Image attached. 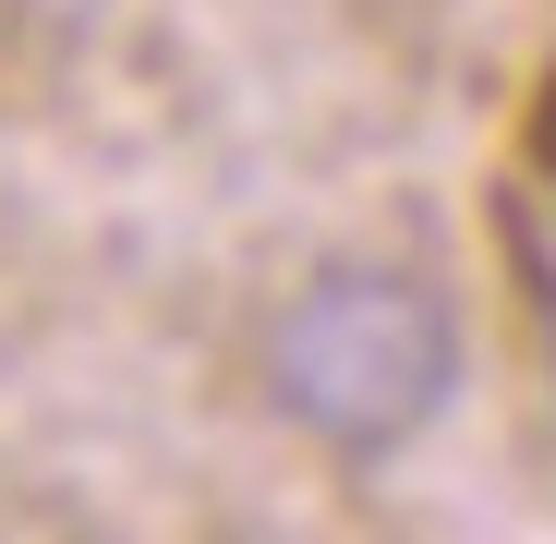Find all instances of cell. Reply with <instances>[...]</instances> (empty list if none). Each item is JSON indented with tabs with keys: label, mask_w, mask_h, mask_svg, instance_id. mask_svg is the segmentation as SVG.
Returning <instances> with one entry per match:
<instances>
[{
	"label": "cell",
	"mask_w": 556,
	"mask_h": 544,
	"mask_svg": "<svg viewBox=\"0 0 556 544\" xmlns=\"http://www.w3.org/2000/svg\"><path fill=\"white\" fill-rule=\"evenodd\" d=\"M472 376L459 291L412 254H315L254 315V400L327 460H400L424 447Z\"/></svg>",
	"instance_id": "1"
}]
</instances>
